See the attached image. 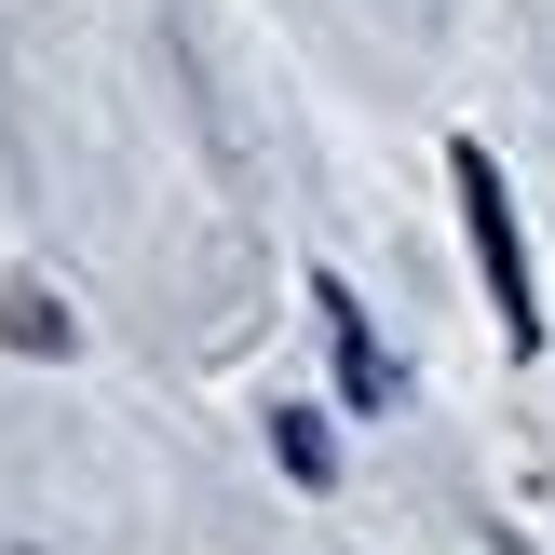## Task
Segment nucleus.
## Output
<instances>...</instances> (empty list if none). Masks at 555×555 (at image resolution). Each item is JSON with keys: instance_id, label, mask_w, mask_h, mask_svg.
<instances>
[{"instance_id": "f03ea898", "label": "nucleus", "mask_w": 555, "mask_h": 555, "mask_svg": "<svg viewBox=\"0 0 555 555\" xmlns=\"http://www.w3.org/2000/svg\"><path fill=\"white\" fill-rule=\"evenodd\" d=\"M312 312H325V352H339V393H352V406H393L406 379H393V352L366 339V312H352V285H312Z\"/></svg>"}, {"instance_id": "f257e3e1", "label": "nucleus", "mask_w": 555, "mask_h": 555, "mask_svg": "<svg viewBox=\"0 0 555 555\" xmlns=\"http://www.w3.org/2000/svg\"><path fill=\"white\" fill-rule=\"evenodd\" d=\"M448 177H461V231H475V271H488L502 339L542 352V285H529V244H515V190H502V163H488V150H448Z\"/></svg>"}, {"instance_id": "7ed1b4c3", "label": "nucleus", "mask_w": 555, "mask_h": 555, "mask_svg": "<svg viewBox=\"0 0 555 555\" xmlns=\"http://www.w3.org/2000/svg\"><path fill=\"white\" fill-rule=\"evenodd\" d=\"M271 448H285V475H298V488H325V434L298 421V406H271Z\"/></svg>"}]
</instances>
